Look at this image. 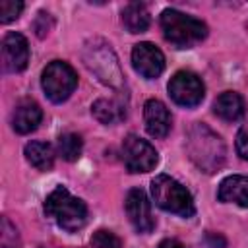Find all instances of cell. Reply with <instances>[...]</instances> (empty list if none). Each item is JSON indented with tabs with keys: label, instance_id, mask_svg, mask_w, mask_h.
Returning a JSON list of instances; mask_svg holds the SVG:
<instances>
[{
	"label": "cell",
	"instance_id": "obj_1",
	"mask_svg": "<svg viewBox=\"0 0 248 248\" xmlns=\"http://www.w3.org/2000/svg\"><path fill=\"white\" fill-rule=\"evenodd\" d=\"M186 153L190 161L207 174L219 170L227 159L225 141L203 122H194L186 132Z\"/></svg>",
	"mask_w": 248,
	"mask_h": 248
},
{
	"label": "cell",
	"instance_id": "obj_2",
	"mask_svg": "<svg viewBox=\"0 0 248 248\" xmlns=\"http://www.w3.org/2000/svg\"><path fill=\"white\" fill-rule=\"evenodd\" d=\"M81 58L91 74L97 76V79L112 89L124 87V74L120 68V62L110 48V45L99 37L87 39L81 50Z\"/></svg>",
	"mask_w": 248,
	"mask_h": 248
},
{
	"label": "cell",
	"instance_id": "obj_3",
	"mask_svg": "<svg viewBox=\"0 0 248 248\" xmlns=\"http://www.w3.org/2000/svg\"><path fill=\"white\" fill-rule=\"evenodd\" d=\"M159 23L165 39L176 48H192L207 37V25L202 19L174 8L163 10Z\"/></svg>",
	"mask_w": 248,
	"mask_h": 248
},
{
	"label": "cell",
	"instance_id": "obj_4",
	"mask_svg": "<svg viewBox=\"0 0 248 248\" xmlns=\"http://www.w3.org/2000/svg\"><path fill=\"white\" fill-rule=\"evenodd\" d=\"M45 213L54 219V223L68 231L76 232L87 223V205L83 200L72 196L64 186H56L45 200Z\"/></svg>",
	"mask_w": 248,
	"mask_h": 248
},
{
	"label": "cell",
	"instance_id": "obj_5",
	"mask_svg": "<svg viewBox=\"0 0 248 248\" xmlns=\"http://www.w3.org/2000/svg\"><path fill=\"white\" fill-rule=\"evenodd\" d=\"M151 196H153V202L169 213H174L186 219L196 213L192 194L186 190V186H182L176 178L169 174H157L151 180Z\"/></svg>",
	"mask_w": 248,
	"mask_h": 248
},
{
	"label": "cell",
	"instance_id": "obj_6",
	"mask_svg": "<svg viewBox=\"0 0 248 248\" xmlns=\"http://www.w3.org/2000/svg\"><path fill=\"white\" fill-rule=\"evenodd\" d=\"M41 85L52 103H64L78 87V74L68 62L52 60L41 74Z\"/></svg>",
	"mask_w": 248,
	"mask_h": 248
},
{
	"label": "cell",
	"instance_id": "obj_7",
	"mask_svg": "<svg viewBox=\"0 0 248 248\" xmlns=\"http://www.w3.org/2000/svg\"><path fill=\"white\" fill-rule=\"evenodd\" d=\"M120 153L124 167L130 172H149L159 163V153L155 151V147L136 134H128L124 138Z\"/></svg>",
	"mask_w": 248,
	"mask_h": 248
},
{
	"label": "cell",
	"instance_id": "obj_8",
	"mask_svg": "<svg viewBox=\"0 0 248 248\" xmlns=\"http://www.w3.org/2000/svg\"><path fill=\"white\" fill-rule=\"evenodd\" d=\"M167 89H169L170 99L176 105L186 107V108L198 107L203 101V95H205V85H203L202 78L194 72H188V70L176 72L170 78Z\"/></svg>",
	"mask_w": 248,
	"mask_h": 248
},
{
	"label": "cell",
	"instance_id": "obj_9",
	"mask_svg": "<svg viewBox=\"0 0 248 248\" xmlns=\"http://www.w3.org/2000/svg\"><path fill=\"white\" fill-rule=\"evenodd\" d=\"M124 209H126V215H128L132 227L140 234H147L155 229V217L151 213V202L141 188H132L126 194Z\"/></svg>",
	"mask_w": 248,
	"mask_h": 248
},
{
	"label": "cell",
	"instance_id": "obj_10",
	"mask_svg": "<svg viewBox=\"0 0 248 248\" xmlns=\"http://www.w3.org/2000/svg\"><path fill=\"white\" fill-rule=\"evenodd\" d=\"M132 66L141 78L155 79L165 70V56L159 46L143 41V43L134 45L132 48Z\"/></svg>",
	"mask_w": 248,
	"mask_h": 248
},
{
	"label": "cell",
	"instance_id": "obj_11",
	"mask_svg": "<svg viewBox=\"0 0 248 248\" xmlns=\"http://www.w3.org/2000/svg\"><path fill=\"white\" fill-rule=\"evenodd\" d=\"M29 64V43L21 33H8L2 39V68L8 74H19Z\"/></svg>",
	"mask_w": 248,
	"mask_h": 248
},
{
	"label": "cell",
	"instance_id": "obj_12",
	"mask_svg": "<svg viewBox=\"0 0 248 248\" xmlns=\"http://www.w3.org/2000/svg\"><path fill=\"white\" fill-rule=\"evenodd\" d=\"M143 120H145V130L153 138H165L170 132L172 118L167 108V105L159 99H147L143 105Z\"/></svg>",
	"mask_w": 248,
	"mask_h": 248
},
{
	"label": "cell",
	"instance_id": "obj_13",
	"mask_svg": "<svg viewBox=\"0 0 248 248\" xmlns=\"http://www.w3.org/2000/svg\"><path fill=\"white\" fill-rule=\"evenodd\" d=\"M41 120H43V110L31 99L19 101L12 112V128L17 134H31L33 130H37Z\"/></svg>",
	"mask_w": 248,
	"mask_h": 248
},
{
	"label": "cell",
	"instance_id": "obj_14",
	"mask_svg": "<svg viewBox=\"0 0 248 248\" xmlns=\"http://www.w3.org/2000/svg\"><path fill=\"white\" fill-rule=\"evenodd\" d=\"M217 200L223 203H236L240 207H248V176L231 174L223 178L217 190Z\"/></svg>",
	"mask_w": 248,
	"mask_h": 248
},
{
	"label": "cell",
	"instance_id": "obj_15",
	"mask_svg": "<svg viewBox=\"0 0 248 248\" xmlns=\"http://www.w3.org/2000/svg\"><path fill=\"white\" fill-rule=\"evenodd\" d=\"M213 112L227 122H234L244 116L246 105L236 91H223L213 103Z\"/></svg>",
	"mask_w": 248,
	"mask_h": 248
},
{
	"label": "cell",
	"instance_id": "obj_16",
	"mask_svg": "<svg viewBox=\"0 0 248 248\" xmlns=\"http://www.w3.org/2000/svg\"><path fill=\"white\" fill-rule=\"evenodd\" d=\"M91 112L101 124L110 126V124H118L126 118V105L116 99H97L91 105Z\"/></svg>",
	"mask_w": 248,
	"mask_h": 248
},
{
	"label": "cell",
	"instance_id": "obj_17",
	"mask_svg": "<svg viewBox=\"0 0 248 248\" xmlns=\"http://www.w3.org/2000/svg\"><path fill=\"white\" fill-rule=\"evenodd\" d=\"M122 23L130 33L147 31V27L151 23V17H149V12H147L145 4H141V2L126 4L124 10H122Z\"/></svg>",
	"mask_w": 248,
	"mask_h": 248
},
{
	"label": "cell",
	"instance_id": "obj_18",
	"mask_svg": "<svg viewBox=\"0 0 248 248\" xmlns=\"http://www.w3.org/2000/svg\"><path fill=\"white\" fill-rule=\"evenodd\" d=\"M25 159L37 169V170H50L54 165V151L46 141H29L23 147Z\"/></svg>",
	"mask_w": 248,
	"mask_h": 248
},
{
	"label": "cell",
	"instance_id": "obj_19",
	"mask_svg": "<svg viewBox=\"0 0 248 248\" xmlns=\"http://www.w3.org/2000/svg\"><path fill=\"white\" fill-rule=\"evenodd\" d=\"M56 149H58V155L68 161V163H74L79 159L81 155V149H83V141L78 134H72V132H66L58 138L56 141Z\"/></svg>",
	"mask_w": 248,
	"mask_h": 248
},
{
	"label": "cell",
	"instance_id": "obj_20",
	"mask_svg": "<svg viewBox=\"0 0 248 248\" xmlns=\"http://www.w3.org/2000/svg\"><path fill=\"white\" fill-rule=\"evenodd\" d=\"M0 248H21V240H19V232L16 229V225L8 219L2 217V232H0Z\"/></svg>",
	"mask_w": 248,
	"mask_h": 248
},
{
	"label": "cell",
	"instance_id": "obj_21",
	"mask_svg": "<svg viewBox=\"0 0 248 248\" xmlns=\"http://www.w3.org/2000/svg\"><path fill=\"white\" fill-rule=\"evenodd\" d=\"M91 248H122V242L114 232L101 229L91 236Z\"/></svg>",
	"mask_w": 248,
	"mask_h": 248
},
{
	"label": "cell",
	"instance_id": "obj_22",
	"mask_svg": "<svg viewBox=\"0 0 248 248\" xmlns=\"http://www.w3.org/2000/svg\"><path fill=\"white\" fill-rule=\"evenodd\" d=\"M23 12V2L17 0H2L0 2V23H10L19 17Z\"/></svg>",
	"mask_w": 248,
	"mask_h": 248
},
{
	"label": "cell",
	"instance_id": "obj_23",
	"mask_svg": "<svg viewBox=\"0 0 248 248\" xmlns=\"http://www.w3.org/2000/svg\"><path fill=\"white\" fill-rule=\"evenodd\" d=\"M52 25H54V21H52V17H50L48 12H39L37 17H35V21H33V29H35L37 37H41V39L48 35V31L52 29Z\"/></svg>",
	"mask_w": 248,
	"mask_h": 248
},
{
	"label": "cell",
	"instance_id": "obj_24",
	"mask_svg": "<svg viewBox=\"0 0 248 248\" xmlns=\"http://www.w3.org/2000/svg\"><path fill=\"white\" fill-rule=\"evenodd\" d=\"M236 153L248 161V122L240 126L238 134H236Z\"/></svg>",
	"mask_w": 248,
	"mask_h": 248
},
{
	"label": "cell",
	"instance_id": "obj_25",
	"mask_svg": "<svg viewBox=\"0 0 248 248\" xmlns=\"http://www.w3.org/2000/svg\"><path fill=\"white\" fill-rule=\"evenodd\" d=\"M157 248H184V246H182V242H178L176 238H165V240L159 242Z\"/></svg>",
	"mask_w": 248,
	"mask_h": 248
}]
</instances>
